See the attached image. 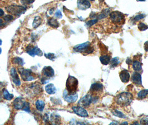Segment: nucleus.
<instances>
[{"mask_svg":"<svg viewBox=\"0 0 148 125\" xmlns=\"http://www.w3.org/2000/svg\"><path fill=\"white\" fill-rule=\"evenodd\" d=\"M124 124L128 125V123L127 122H123V123H121V125H124Z\"/></svg>","mask_w":148,"mask_h":125,"instance_id":"nucleus-47","label":"nucleus"},{"mask_svg":"<svg viewBox=\"0 0 148 125\" xmlns=\"http://www.w3.org/2000/svg\"><path fill=\"white\" fill-rule=\"evenodd\" d=\"M132 68L135 71H139L142 69V63L139 61L135 60L132 62Z\"/></svg>","mask_w":148,"mask_h":125,"instance_id":"nucleus-27","label":"nucleus"},{"mask_svg":"<svg viewBox=\"0 0 148 125\" xmlns=\"http://www.w3.org/2000/svg\"><path fill=\"white\" fill-rule=\"evenodd\" d=\"M103 89V84L98 82L93 83L90 88V91L92 92H98L101 91Z\"/></svg>","mask_w":148,"mask_h":125,"instance_id":"nucleus-18","label":"nucleus"},{"mask_svg":"<svg viewBox=\"0 0 148 125\" xmlns=\"http://www.w3.org/2000/svg\"><path fill=\"white\" fill-rule=\"evenodd\" d=\"M119 76H120L121 81L123 83H127L130 80V73L129 71L126 70L121 71L120 75H119Z\"/></svg>","mask_w":148,"mask_h":125,"instance_id":"nucleus-17","label":"nucleus"},{"mask_svg":"<svg viewBox=\"0 0 148 125\" xmlns=\"http://www.w3.org/2000/svg\"><path fill=\"white\" fill-rule=\"evenodd\" d=\"M55 17L58 18V19L62 18V12L60 10H58L56 11V13H55Z\"/></svg>","mask_w":148,"mask_h":125,"instance_id":"nucleus-39","label":"nucleus"},{"mask_svg":"<svg viewBox=\"0 0 148 125\" xmlns=\"http://www.w3.org/2000/svg\"><path fill=\"white\" fill-rule=\"evenodd\" d=\"M26 52L33 57L36 56H42L43 55L42 51L40 50V48H39L37 46H33L31 44H29L26 47Z\"/></svg>","mask_w":148,"mask_h":125,"instance_id":"nucleus-10","label":"nucleus"},{"mask_svg":"<svg viewBox=\"0 0 148 125\" xmlns=\"http://www.w3.org/2000/svg\"><path fill=\"white\" fill-rule=\"evenodd\" d=\"M23 111H25V112H27V113H30L31 112V110H30V104L29 102H26L25 105L24 106V107L23 108Z\"/></svg>","mask_w":148,"mask_h":125,"instance_id":"nucleus-37","label":"nucleus"},{"mask_svg":"<svg viewBox=\"0 0 148 125\" xmlns=\"http://www.w3.org/2000/svg\"><path fill=\"white\" fill-rule=\"evenodd\" d=\"M63 99L68 103H74L77 101L78 98V95L77 93L74 95L69 94L67 90H65L63 93Z\"/></svg>","mask_w":148,"mask_h":125,"instance_id":"nucleus-11","label":"nucleus"},{"mask_svg":"<svg viewBox=\"0 0 148 125\" xmlns=\"http://www.w3.org/2000/svg\"><path fill=\"white\" fill-rule=\"evenodd\" d=\"M45 56L47 58V59H49L51 61H54L56 59L54 53H45Z\"/></svg>","mask_w":148,"mask_h":125,"instance_id":"nucleus-32","label":"nucleus"},{"mask_svg":"<svg viewBox=\"0 0 148 125\" xmlns=\"http://www.w3.org/2000/svg\"><path fill=\"white\" fill-rule=\"evenodd\" d=\"M10 75L11 77L12 78V82L16 86H20L21 84V80L19 79L18 73H17V71L15 67L11 68L10 70Z\"/></svg>","mask_w":148,"mask_h":125,"instance_id":"nucleus-13","label":"nucleus"},{"mask_svg":"<svg viewBox=\"0 0 148 125\" xmlns=\"http://www.w3.org/2000/svg\"><path fill=\"white\" fill-rule=\"evenodd\" d=\"M12 63L14 64H18V65H20L21 66H23L25 64V61L23 59H22L21 57H14L12 59Z\"/></svg>","mask_w":148,"mask_h":125,"instance_id":"nucleus-28","label":"nucleus"},{"mask_svg":"<svg viewBox=\"0 0 148 125\" xmlns=\"http://www.w3.org/2000/svg\"><path fill=\"white\" fill-rule=\"evenodd\" d=\"M148 95V90H143L138 93V97L139 99H143Z\"/></svg>","mask_w":148,"mask_h":125,"instance_id":"nucleus-30","label":"nucleus"},{"mask_svg":"<svg viewBox=\"0 0 148 125\" xmlns=\"http://www.w3.org/2000/svg\"><path fill=\"white\" fill-rule=\"evenodd\" d=\"M3 19L4 21H5L6 23H7V22H10L11 21H12V20H14V16L11 15H6L3 17Z\"/></svg>","mask_w":148,"mask_h":125,"instance_id":"nucleus-34","label":"nucleus"},{"mask_svg":"<svg viewBox=\"0 0 148 125\" xmlns=\"http://www.w3.org/2000/svg\"><path fill=\"white\" fill-rule=\"evenodd\" d=\"M18 72L24 81H32L37 78L36 73L33 72V71L30 69L19 67L18 69Z\"/></svg>","mask_w":148,"mask_h":125,"instance_id":"nucleus-3","label":"nucleus"},{"mask_svg":"<svg viewBox=\"0 0 148 125\" xmlns=\"http://www.w3.org/2000/svg\"><path fill=\"white\" fill-rule=\"evenodd\" d=\"M45 91L48 94L53 95L56 93L57 89L53 84L49 83L45 86Z\"/></svg>","mask_w":148,"mask_h":125,"instance_id":"nucleus-19","label":"nucleus"},{"mask_svg":"<svg viewBox=\"0 0 148 125\" xmlns=\"http://www.w3.org/2000/svg\"><path fill=\"white\" fill-rule=\"evenodd\" d=\"M26 101L22 97H17L15 99L13 102V106L16 110H23L24 106L25 105Z\"/></svg>","mask_w":148,"mask_h":125,"instance_id":"nucleus-14","label":"nucleus"},{"mask_svg":"<svg viewBox=\"0 0 148 125\" xmlns=\"http://www.w3.org/2000/svg\"><path fill=\"white\" fill-rule=\"evenodd\" d=\"M88 1H89V0H88ZM89 1H94V0H89Z\"/></svg>","mask_w":148,"mask_h":125,"instance_id":"nucleus-51","label":"nucleus"},{"mask_svg":"<svg viewBox=\"0 0 148 125\" xmlns=\"http://www.w3.org/2000/svg\"><path fill=\"white\" fill-rule=\"evenodd\" d=\"M25 90L26 92L28 95L32 96H36L42 92V87L39 83H32L30 84Z\"/></svg>","mask_w":148,"mask_h":125,"instance_id":"nucleus-8","label":"nucleus"},{"mask_svg":"<svg viewBox=\"0 0 148 125\" xmlns=\"http://www.w3.org/2000/svg\"><path fill=\"white\" fill-rule=\"evenodd\" d=\"M48 24L49 26L54 28H58L59 26L58 21L56 19H54V18H50V19H48Z\"/></svg>","mask_w":148,"mask_h":125,"instance_id":"nucleus-25","label":"nucleus"},{"mask_svg":"<svg viewBox=\"0 0 148 125\" xmlns=\"http://www.w3.org/2000/svg\"><path fill=\"white\" fill-rule=\"evenodd\" d=\"M54 71L51 66H45L42 70L41 82L43 84L48 83L49 79L54 76Z\"/></svg>","mask_w":148,"mask_h":125,"instance_id":"nucleus-6","label":"nucleus"},{"mask_svg":"<svg viewBox=\"0 0 148 125\" xmlns=\"http://www.w3.org/2000/svg\"><path fill=\"white\" fill-rule=\"evenodd\" d=\"M144 49L147 52H148V41H147L144 43Z\"/></svg>","mask_w":148,"mask_h":125,"instance_id":"nucleus-41","label":"nucleus"},{"mask_svg":"<svg viewBox=\"0 0 148 125\" xmlns=\"http://www.w3.org/2000/svg\"><path fill=\"white\" fill-rule=\"evenodd\" d=\"M138 28L139 30H140L141 31H145L148 28V26L146 25L145 24L143 23V22H140L138 24Z\"/></svg>","mask_w":148,"mask_h":125,"instance_id":"nucleus-33","label":"nucleus"},{"mask_svg":"<svg viewBox=\"0 0 148 125\" xmlns=\"http://www.w3.org/2000/svg\"><path fill=\"white\" fill-rule=\"evenodd\" d=\"M140 124L144 125L148 124V119H142L140 120Z\"/></svg>","mask_w":148,"mask_h":125,"instance_id":"nucleus-40","label":"nucleus"},{"mask_svg":"<svg viewBox=\"0 0 148 125\" xmlns=\"http://www.w3.org/2000/svg\"><path fill=\"white\" fill-rule=\"evenodd\" d=\"M109 15L110 20L114 23L120 24L125 21L124 15L119 11H113Z\"/></svg>","mask_w":148,"mask_h":125,"instance_id":"nucleus-9","label":"nucleus"},{"mask_svg":"<svg viewBox=\"0 0 148 125\" xmlns=\"http://www.w3.org/2000/svg\"><path fill=\"white\" fill-rule=\"evenodd\" d=\"M66 90L69 94H76L78 87V81L77 78L69 75L66 81Z\"/></svg>","mask_w":148,"mask_h":125,"instance_id":"nucleus-2","label":"nucleus"},{"mask_svg":"<svg viewBox=\"0 0 148 125\" xmlns=\"http://www.w3.org/2000/svg\"><path fill=\"white\" fill-rule=\"evenodd\" d=\"M91 6V4L88 0H78L77 7L81 10H87Z\"/></svg>","mask_w":148,"mask_h":125,"instance_id":"nucleus-15","label":"nucleus"},{"mask_svg":"<svg viewBox=\"0 0 148 125\" xmlns=\"http://www.w3.org/2000/svg\"><path fill=\"white\" fill-rule=\"evenodd\" d=\"M118 122H113L110 124V125H118Z\"/></svg>","mask_w":148,"mask_h":125,"instance_id":"nucleus-46","label":"nucleus"},{"mask_svg":"<svg viewBox=\"0 0 148 125\" xmlns=\"http://www.w3.org/2000/svg\"><path fill=\"white\" fill-rule=\"evenodd\" d=\"M112 114L113 115L115 116H116L119 118H121V119H125L126 116H125L123 114V113L120 112V111H119L117 110H115L114 111H113L112 112Z\"/></svg>","mask_w":148,"mask_h":125,"instance_id":"nucleus-31","label":"nucleus"},{"mask_svg":"<svg viewBox=\"0 0 148 125\" xmlns=\"http://www.w3.org/2000/svg\"><path fill=\"white\" fill-rule=\"evenodd\" d=\"M73 51L76 52L91 54L94 52V48L91 46L90 42L87 41L75 46L73 47Z\"/></svg>","mask_w":148,"mask_h":125,"instance_id":"nucleus-4","label":"nucleus"},{"mask_svg":"<svg viewBox=\"0 0 148 125\" xmlns=\"http://www.w3.org/2000/svg\"><path fill=\"white\" fill-rule=\"evenodd\" d=\"M42 23V19L39 16H36L34 17L33 21L32 26L34 28H37L41 25Z\"/></svg>","mask_w":148,"mask_h":125,"instance_id":"nucleus-26","label":"nucleus"},{"mask_svg":"<svg viewBox=\"0 0 148 125\" xmlns=\"http://www.w3.org/2000/svg\"><path fill=\"white\" fill-rule=\"evenodd\" d=\"M72 109L74 113L79 116L82 117H88L89 116L87 110L82 106H73Z\"/></svg>","mask_w":148,"mask_h":125,"instance_id":"nucleus-12","label":"nucleus"},{"mask_svg":"<svg viewBox=\"0 0 148 125\" xmlns=\"http://www.w3.org/2000/svg\"><path fill=\"white\" fill-rule=\"evenodd\" d=\"M126 62H127V64H130L132 63V60L129 59V58H128V59H127V61H126Z\"/></svg>","mask_w":148,"mask_h":125,"instance_id":"nucleus-43","label":"nucleus"},{"mask_svg":"<svg viewBox=\"0 0 148 125\" xmlns=\"http://www.w3.org/2000/svg\"><path fill=\"white\" fill-rule=\"evenodd\" d=\"M2 95H3V96L4 99H5L6 100H7V101H11V100H12L14 97V95L13 94H12V93H10L5 88L3 89Z\"/></svg>","mask_w":148,"mask_h":125,"instance_id":"nucleus-21","label":"nucleus"},{"mask_svg":"<svg viewBox=\"0 0 148 125\" xmlns=\"http://www.w3.org/2000/svg\"><path fill=\"white\" fill-rule=\"evenodd\" d=\"M99 1H100V2H103L104 0H99Z\"/></svg>","mask_w":148,"mask_h":125,"instance_id":"nucleus-50","label":"nucleus"},{"mask_svg":"<svg viewBox=\"0 0 148 125\" xmlns=\"http://www.w3.org/2000/svg\"><path fill=\"white\" fill-rule=\"evenodd\" d=\"M110 11L109 9L105 8L101 11V13L98 16H97V18H98V20L105 19V18L107 17L108 15H110Z\"/></svg>","mask_w":148,"mask_h":125,"instance_id":"nucleus-24","label":"nucleus"},{"mask_svg":"<svg viewBox=\"0 0 148 125\" xmlns=\"http://www.w3.org/2000/svg\"><path fill=\"white\" fill-rule=\"evenodd\" d=\"M50 122L53 125H59L61 124V117L60 116L55 114V113H52L50 115Z\"/></svg>","mask_w":148,"mask_h":125,"instance_id":"nucleus-20","label":"nucleus"},{"mask_svg":"<svg viewBox=\"0 0 148 125\" xmlns=\"http://www.w3.org/2000/svg\"><path fill=\"white\" fill-rule=\"evenodd\" d=\"M54 10V8H51V9H50V10L49 11V13H50V15H52V14H53V12Z\"/></svg>","mask_w":148,"mask_h":125,"instance_id":"nucleus-45","label":"nucleus"},{"mask_svg":"<svg viewBox=\"0 0 148 125\" xmlns=\"http://www.w3.org/2000/svg\"><path fill=\"white\" fill-rule=\"evenodd\" d=\"M1 44H2V40H1Z\"/></svg>","mask_w":148,"mask_h":125,"instance_id":"nucleus-52","label":"nucleus"},{"mask_svg":"<svg viewBox=\"0 0 148 125\" xmlns=\"http://www.w3.org/2000/svg\"><path fill=\"white\" fill-rule=\"evenodd\" d=\"M99 60H100L101 63L104 64V65H107V64L110 63V61H111L110 57L108 55L101 56L100 58H99Z\"/></svg>","mask_w":148,"mask_h":125,"instance_id":"nucleus-23","label":"nucleus"},{"mask_svg":"<svg viewBox=\"0 0 148 125\" xmlns=\"http://www.w3.org/2000/svg\"><path fill=\"white\" fill-rule=\"evenodd\" d=\"M34 2V0H21V3L23 5H27L30 4Z\"/></svg>","mask_w":148,"mask_h":125,"instance_id":"nucleus-38","label":"nucleus"},{"mask_svg":"<svg viewBox=\"0 0 148 125\" xmlns=\"http://www.w3.org/2000/svg\"><path fill=\"white\" fill-rule=\"evenodd\" d=\"M1 13H0V17H2L3 15H4V13H5V12H4V11H3L2 9H1Z\"/></svg>","mask_w":148,"mask_h":125,"instance_id":"nucleus-44","label":"nucleus"},{"mask_svg":"<svg viewBox=\"0 0 148 125\" xmlns=\"http://www.w3.org/2000/svg\"><path fill=\"white\" fill-rule=\"evenodd\" d=\"M110 67L111 68H114L115 67L117 66L120 63V61H119V59L118 57H114L110 61Z\"/></svg>","mask_w":148,"mask_h":125,"instance_id":"nucleus-29","label":"nucleus"},{"mask_svg":"<svg viewBox=\"0 0 148 125\" xmlns=\"http://www.w3.org/2000/svg\"><path fill=\"white\" fill-rule=\"evenodd\" d=\"M132 81L136 85H141L142 84L141 75L138 72H134L132 76Z\"/></svg>","mask_w":148,"mask_h":125,"instance_id":"nucleus-16","label":"nucleus"},{"mask_svg":"<svg viewBox=\"0 0 148 125\" xmlns=\"http://www.w3.org/2000/svg\"><path fill=\"white\" fill-rule=\"evenodd\" d=\"M5 9L7 12L19 17L21 15L25 13L26 10H27V7L24 6L14 4L6 7Z\"/></svg>","mask_w":148,"mask_h":125,"instance_id":"nucleus-5","label":"nucleus"},{"mask_svg":"<svg viewBox=\"0 0 148 125\" xmlns=\"http://www.w3.org/2000/svg\"><path fill=\"white\" fill-rule=\"evenodd\" d=\"M36 107L37 110L40 111V112H42V111H43L44 108L45 107V102L42 100H38L36 102Z\"/></svg>","mask_w":148,"mask_h":125,"instance_id":"nucleus-22","label":"nucleus"},{"mask_svg":"<svg viewBox=\"0 0 148 125\" xmlns=\"http://www.w3.org/2000/svg\"><path fill=\"white\" fill-rule=\"evenodd\" d=\"M98 100V97L97 96H93L90 94H87L85 95L84 96L82 97L79 100L78 102L79 105L82 107H87L89 106L92 103H95L96 102L97 100Z\"/></svg>","mask_w":148,"mask_h":125,"instance_id":"nucleus-7","label":"nucleus"},{"mask_svg":"<svg viewBox=\"0 0 148 125\" xmlns=\"http://www.w3.org/2000/svg\"><path fill=\"white\" fill-rule=\"evenodd\" d=\"M98 19L90 20L89 21H88L86 22V24H87L88 27H92V26H93L94 24H96L97 22H98Z\"/></svg>","mask_w":148,"mask_h":125,"instance_id":"nucleus-36","label":"nucleus"},{"mask_svg":"<svg viewBox=\"0 0 148 125\" xmlns=\"http://www.w3.org/2000/svg\"><path fill=\"white\" fill-rule=\"evenodd\" d=\"M146 16V15L144 14H139L138 15H136V16H135L133 19L134 21H140V20L143 19L144 18H145V17Z\"/></svg>","mask_w":148,"mask_h":125,"instance_id":"nucleus-35","label":"nucleus"},{"mask_svg":"<svg viewBox=\"0 0 148 125\" xmlns=\"http://www.w3.org/2000/svg\"><path fill=\"white\" fill-rule=\"evenodd\" d=\"M132 95L129 92H122L118 94L115 97V101L118 105L125 107L129 106L132 101Z\"/></svg>","mask_w":148,"mask_h":125,"instance_id":"nucleus-1","label":"nucleus"},{"mask_svg":"<svg viewBox=\"0 0 148 125\" xmlns=\"http://www.w3.org/2000/svg\"><path fill=\"white\" fill-rule=\"evenodd\" d=\"M133 124H134V125H139V123L138 122H134Z\"/></svg>","mask_w":148,"mask_h":125,"instance_id":"nucleus-48","label":"nucleus"},{"mask_svg":"<svg viewBox=\"0 0 148 125\" xmlns=\"http://www.w3.org/2000/svg\"><path fill=\"white\" fill-rule=\"evenodd\" d=\"M138 1H141V2H143V1H145V0H138Z\"/></svg>","mask_w":148,"mask_h":125,"instance_id":"nucleus-49","label":"nucleus"},{"mask_svg":"<svg viewBox=\"0 0 148 125\" xmlns=\"http://www.w3.org/2000/svg\"><path fill=\"white\" fill-rule=\"evenodd\" d=\"M90 18H96V17H97V15L96 13L92 12L91 14H90Z\"/></svg>","mask_w":148,"mask_h":125,"instance_id":"nucleus-42","label":"nucleus"}]
</instances>
